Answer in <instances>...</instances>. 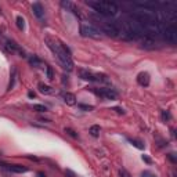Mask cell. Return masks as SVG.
Wrapping results in <instances>:
<instances>
[{"instance_id": "obj_21", "label": "cell", "mask_w": 177, "mask_h": 177, "mask_svg": "<svg viewBox=\"0 0 177 177\" xmlns=\"http://www.w3.org/2000/svg\"><path fill=\"white\" fill-rule=\"evenodd\" d=\"M65 133H66V134H69V136H71V137H73V138H78V134H76L75 131H73L72 129H69V127H66V129H65Z\"/></svg>"}, {"instance_id": "obj_23", "label": "cell", "mask_w": 177, "mask_h": 177, "mask_svg": "<svg viewBox=\"0 0 177 177\" xmlns=\"http://www.w3.org/2000/svg\"><path fill=\"white\" fill-rule=\"evenodd\" d=\"M141 177H156L154 173H151V172H148V170H145V172H143L141 173Z\"/></svg>"}, {"instance_id": "obj_29", "label": "cell", "mask_w": 177, "mask_h": 177, "mask_svg": "<svg viewBox=\"0 0 177 177\" xmlns=\"http://www.w3.org/2000/svg\"><path fill=\"white\" fill-rule=\"evenodd\" d=\"M28 96H29V98H33L35 97V93L33 91H29V93H28Z\"/></svg>"}, {"instance_id": "obj_19", "label": "cell", "mask_w": 177, "mask_h": 177, "mask_svg": "<svg viewBox=\"0 0 177 177\" xmlns=\"http://www.w3.org/2000/svg\"><path fill=\"white\" fill-rule=\"evenodd\" d=\"M15 75H17V72H15V69H12V73H11V80H10V85H8V90H11L14 87V82H15Z\"/></svg>"}, {"instance_id": "obj_3", "label": "cell", "mask_w": 177, "mask_h": 177, "mask_svg": "<svg viewBox=\"0 0 177 177\" xmlns=\"http://www.w3.org/2000/svg\"><path fill=\"white\" fill-rule=\"evenodd\" d=\"M0 47L6 51V53H10V54H20V57H28L25 54V51L20 47V44H17L14 40L8 39L4 35L0 33Z\"/></svg>"}, {"instance_id": "obj_4", "label": "cell", "mask_w": 177, "mask_h": 177, "mask_svg": "<svg viewBox=\"0 0 177 177\" xmlns=\"http://www.w3.org/2000/svg\"><path fill=\"white\" fill-rule=\"evenodd\" d=\"M102 32L98 29L97 27H94L90 22H82L80 24V35L85 37H93V39H100Z\"/></svg>"}, {"instance_id": "obj_2", "label": "cell", "mask_w": 177, "mask_h": 177, "mask_svg": "<svg viewBox=\"0 0 177 177\" xmlns=\"http://www.w3.org/2000/svg\"><path fill=\"white\" fill-rule=\"evenodd\" d=\"M89 7H91L97 14H100L101 17L109 18V17H115L119 12V6L116 3H111V2H87Z\"/></svg>"}, {"instance_id": "obj_12", "label": "cell", "mask_w": 177, "mask_h": 177, "mask_svg": "<svg viewBox=\"0 0 177 177\" xmlns=\"http://www.w3.org/2000/svg\"><path fill=\"white\" fill-rule=\"evenodd\" d=\"M150 75H148L147 72H141V73H138V76H137V82H138V85L140 86H144V87H147L148 85H150Z\"/></svg>"}, {"instance_id": "obj_27", "label": "cell", "mask_w": 177, "mask_h": 177, "mask_svg": "<svg viewBox=\"0 0 177 177\" xmlns=\"http://www.w3.org/2000/svg\"><path fill=\"white\" fill-rule=\"evenodd\" d=\"M143 160H144V162H147V163H151V162H152V160H151L148 156H145V155H143Z\"/></svg>"}, {"instance_id": "obj_25", "label": "cell", "mask_w": 177, "mask_h": 177, "mask_svg": "<svg viewBox=\"0 0 177 177\" xmlns=\"http://www.w3.org/2000/svg\"><path fill=\"white\" fill-rule=\"evenodd\" d=\"M79 108L86 109V111H91V109H93L91 105H85V104H79Z\"/></svg>"}, {"instance_id": "obj_16", "label": "cell", "mask_w": 177, "mask_h": 177, "mask_svg": "<svg viewBox=\"0 0 177 177\" xmlns=\"http://www.w3.org/2000/svg\"><path fill=\"white\" fill-rule=\"evenodd\" d=\"M100 131H101V129H100V126H97V125H94V126L90 127V134H91L93 137H98Z\"/></svg>"}, {"instance_id": "obj_22", "label": "cell", "mask_w": 177, "mask_h": 177, "mask_svg": "<svg viewBox=\"0 0 177 177\" xmlns=\"http://www.w3.org/2000/svg\"><path fill=\"white\" fill-rule=\"evenodd\" d=\"M47 79H49V80H53L54 79V76H53V71H51V68H50V66H47Z\"/></svg>"}, {"instance_id": "obj_8", "label": "cell", "mask_w": 177, "mask_h": 177, "mask_svg": "<svg viewBox=\"0 0 177 177\" xmlns=\"http://www.w3.org/2000/svg\"><path fill=\"white\" fill-rule=\"evenodd\" d=\"M4 170H7L8 173H25L28 172V167L21 166V165H0Z\"/></svg>"}, {"instance_id": "obj_18", "label": "cell", "mask_w": 177, "mask_h": 177, "mask_svg": "<svg viewBox=\"0 0 177 177\" xmlns=\"http://www.w3.org/2000/svg\"><path fill=\"white\" fill-rule=\"evenodd\" d=\"M32 108H33L35 111H37V112H46L47 111V108L44 107V105H42V104H35Z\"/></svg>"}, {"instance_id": "obj_5", "label": "cell", "mask_w": 177, "mask_h": 177, "mask_svg": "<svg viewBox=\"0 0 177 177\" xmlns=\"http://www.w3.org/2000/svg\"><path fill=\"white\" fill-rule=\"evenodd\" d=\"M160 36H162L163 40H166L167 43L175 44L176 40H177V28H176L175 22H173V24H170V22H169V24H166Z\"/></svg>"}, {"instance_id": "obj_11", "label": "cell", "mask_w": 177, "mask_h": 177, "mask_svg": "<svg viewBox=\"0 0 177 177\" xmlns=\"http://www.w3.org/2000/svg\"><path fill=\"white\" fill-rule=\"evenodd\" d=\"M79 76H80V79L86 80V82H97L96 75L91 72H89L87 69H79Z\"/></svg>"}, {"instance_id": "obj_6", "label": "cell", "mask_w": 177, "mask_h": 177, "mask_svg": "<svg viewBox=\"0 0 177 177\" xmlns=\"http://www.w3.org/2000/svg\"><path fill=\"white\" fill-rule=\"evenodd\" d=\"M140 44L143 49L145 50H154L158 47V37L152 36L150 33H144L143 36L140 37Z\"/></svg>"}, {"instance_id": "obj_17", "label": "cell", "mask_w": 177, "mask_h": 177, "mask_svg": "<svg viewBox=\"0 0 177 177\" xmlns=\"http://www.w3.org/2000/svg\"><path fill=\"white\" fill-rule=\"evenodd\" d=\"M17 27L20 28L21 31L25 29V21H24V18L22 17H17Z\"/></svg>"}, {"instance_id": "obj_9", "label": "cell", "mask_w": 177, "mask_h": 177, "mask_svg": "<svg viewBox=\"0 0 177 177\" xmlns=\"http://www.w3.org/2000/svg\"><path fill=\"white\" fill-rule=\"evenodd\" d=\"M61 6H62L64 8H66L68 11L73 12V14H75L79 20H82V12H80V10L76 7L75 4H73V3H71V2H61Z\"/></svg>"}, {"instance_id": "obj_15", "label": "cell", "mask_w": 177, "mask_h": 177, "mask_svg": "<svg viewBox=\"0 0 177 177\" xmlns=\"http://www.w3.org/2000/svg\"><path fill=\"white\" fill-rule=\"evenodd\" d=\"M39 91L43 93V94H51L53 90H51L50 86H46V85H43V83H40L39 85Z\"/></svg>"}, {"instance_id": "obj_1", "label": "cell", "mask_w": 177, "mask_h": 177, "mask_svg": "<svg viewBox=\"0 0 177 177\" xmlns=\"http://www.w3.org/2000/svg\"><path fill=\"white\" fill-rule=\"evenodd\" d=\"M46 43L49 46V49L54 53V56L57 57L61 66L65 71H72L73 62H72V57H71V51L68 47L61 43L58 39H54V37H49V36L46 37Z\"/></svg>"}, {"instance_id": "obj_20", "label": "cell", "mask_w": 177, "mask_h": 177, "mask_svg": "<svg viewBox=\"0 0 177 177\" xmlns=\"http://www.w3.org/2000/svg\"><path fill=\"white\" fill-rule=\"evenodd\" d=\"M129 141H130V143L133 144V145L136 147V148H138V150H143V148H144V144H143V143H140V141H137V140H131V138H130Z\"/></svg>"}, {"instance_id": "obj_24", "label": "cell", "mask_w": 177, "mask_h": 177, "mask_svg": "<svg viewBox=\"0 0 177 177\" xmlns=\"http://www.w3.org/2000/svg\"><path fill=\"white\" fill-rule=\"evenodd\" d=\"M170 119V114L167 111H162V120H167Z\"/></svg>"}, {"instance_id": "obj_30", "label": "cell", "mask_w": 177, "mask_h": 177, "mask_svg": "<svg viewBox=\"0 0 177 177\" xmlns=\"http://www.w3.org/2000/svg\"><path fill=\"white\" fill-rule=\"evenodd\" d=\"M37 177H46V176H44V173H37Z\"/></svg>"}, {"instance_id": "obj_26", "label": "cell", "mask_w": 177, "mask_h": 177, "mask_svg": "<svg viewBox=\"0 0 177 177\" xmlns=\"http://www.w3.org/2000/svg\"><path fill=\"white\" fill-rule=\"evenodd\" d=\"M119 175H120V177H130V175H129V173H127L125 169H120V170H119Z\"/></svg>"}, {"instance_id": "obj_28", "label": "cell", "mask_w": 177, "mask_h": 177, "mask_svg": "<svg viewBox=\"0 0 177 177\" xmlns=\"http://www.w3.org/2000/svg\"><path fill=\"white\" fill-rule=\"evenodd\" d=\"M114 109L118 112V114H125V111H123V109H120V108H114Z\"/></svg>"}, {"instance_id": "obj_10", "label": "cell", "mask_w": 177, "mask_h": 177, "mask_svg": "<svg viewBox=\"0 0 177 177\" xmlns=\"http://www.w3.org/2000/svg\"><path fill=\"white\" fill-rule=\"evenodd\" d=\"M32 10H33V14L36 15L37 20L44 21V8H43V6H42L39 2L33 3V6H32Z\"/></svg>"}, {"instance_id": "obj_14", "label": "cell", "mask_w": 177, "mask_h": 177, "mask_svg": "<svg viewBox=\"0 0 177 177\" xmlns=\"http://www.w3.org/2000/svg\"><path fill=\"white\" fill-rule=\"evenodd\" d=\"M28 61H29V64L32 66H36V68H43V62H42V60H39L36 56H31L29 58H28Z\"/></svg>"}, {"instance_id": "obj_7", "label": "cell", "mask_w": 177, "mask_h": 177, "mask_svg": "<svg viewBox=\"0 0 177 177\" xmlns=\"http://www.w3.org/2000/svg\"><path fill=\"white\" fill-rule=\"evenodd\" d=\"M93 93L104 100H115L118 97V93L112 89H93Z\"/></svg>"}, {"instance_id": "obj_13", "label": "cell", "mask_w": 177, "mask_h": 177, "mask_svg": "<svg viewBox=\"0 0 177 177\" xmlns=\"http://www.w3.org/2000/svg\"><path fill=\"white\" fill-rule=\"evenodd\" d=\"M62 97H64V101H65L68 105H75V102H76L75 94H72V93H64Z\"/></svg>"}]
</instances>
